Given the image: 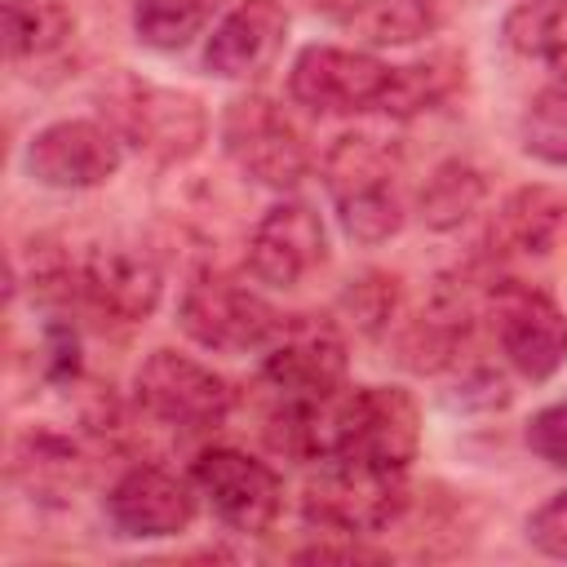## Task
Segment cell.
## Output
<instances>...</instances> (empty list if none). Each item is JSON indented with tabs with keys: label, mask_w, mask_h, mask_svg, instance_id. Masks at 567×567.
Returning <instances> with one entry per match:
<instances>
[{
	"label": "cell",
	"mask_w": 567,
	"mask_h": 567,
	"mask_svg": "<svg viewBox=\"0 0 567 567\" xmlns=\"http://www.w3.org/2000/svg\"><path fill=\"white\" fill-rule=\"evenodd\" d=\"M518 146L540 164L567 168V84H549L527 102L518 120Z\"/></svg>",
	"instance_id": "cell-25"
},
{
	"label": "cell",
	"mask_w": 567,
	"mask_h": 567,
	"mask_svg": "<svg viewBox=\"0 0 567 567\" xmlns=\"http://www.w3.org/2000/svg\"><path fill=\"white\" fill-rule=\"evenodd\" d=\"M492 328L505 363L532 385L549 381L567 363V310L549 292L518 288V284L501 288Z\"/></svg>",
	"instance_id": "cell-12"
},
{
	"label": "cell",
	"mask_w": 567,
	"mask_h": 567,
	"mask_svg": "<svg viewBox=\"0 0 567 567\" xmlns=\"http://www.w3.org/2000/svg\"><path fill=\"white\" fill-rule=\"evenodd\" d=\"M527 447L545 465L567 470V403H549L527 421Z\"/></svg>",
	"instance_id": "cell-27"
},
{
	"label": "cell",
	"mask_w": 567,
	"mask_h": 567,
	"mask_svg": "<svg viewBox=\"0 0 567 567\" xmlns=\"http://www.w3.org/2000/svg\"><path fill=\"white\" fill-rule=\"evenodd\" d=\"M217 133L230 164L266 190H292L310 173V146L301 128L288 120L284 106H275L261 93H244L226 102Z\"/></svg>",
	"instance_id": "cell-4"
},
{
	"label": "cell",
	"mask_w": 567,
	"mask_h": 567,
	"mask_svg": "<svg viewBox=\"0 0 567 567\" xmlns=\"http://www.w3.org/2000/svg\"><path fill=\"white\" fill-rule=\"evenodd\" d=\"M75 292L93 310H102L120 323H137V319L155 315V306L164 297V270L142 244L111 239V244H93L84 252V261L75 266Z\"/></svg>",
	"instance_id": "cell-13"
},
{
	"label": "cell",
	"mask_w": 567,
	"mask_h": 567,
	"mask_svg": "<svg viewBox=\"0 0 567 567\" xmlns=\"http://www.w3.org/2000/svg\"><path fill=\"white\" fill-rule=\"evenodd\" d=\"M133 403L168 430L208 434L226 425L235 394H230V381L208 363L182 350H151L133 372Z\"/></svg>",
	"instance_id": "cell-3"
},
{
	"label": "cell",
	"mask_w": 567,
	"mask_h": 567,
	"mask_svg": "<svg viewBox=\"0 0 567 567\" xmlns=\"http://www.w3.org/2000/svg\"><path fill=\"white\" fill-rule=\"evenodd\" d=\"M106 97H111V128L155 164L190 159L208 137V115L199 97L182 89L120 75Z\"/></svg>",
	"instance_id": "cell-5"
},
{
	"label": "cell",
	"mask_w": 567,
	"mask_h": 567,
	"mask_svg": "<svg viewBox=\"0 0 567 567\" xmlns=\"http://www.w3.org/2000/svg\"><path fill=\"white\" fill-rule=\"evenodd\" d=\"M288 40V9L279 0H239L204 40V71L217 80H261Z\"/></svg>",
	"instance_id": "cell-16"
},
{
	"label": "cell",
	"mask_w": 567,
	"mask_h": 567,
	"mask_svg": "<svg viewBox=\"0 0 567 567\" xmlns=\"http://www.w3.org/2000/svg\"><path fill=\"white\" fill-rule=\"evenodd\" d=\"M279 319L284 315L261 292H252V288H244L217 270H199L182 288V301H177V328L195 346L217 350V354L266 350Z\"/></svg>",
	"instance_id": "cell-6"
},
{
	"label": "cell",
	"mask_w": 567,
	"mask_h": 567,
	"mask_svg": "<svg viewBox=\"0 0 567 567\" xmlns=\"http://www.w3.org/2000/svg\"><path fill=\"white\" fill-rule=\"evenodd\" d=\"M421 447V408L399 385H346L341 399V447L337 456H354L368 465L408 470Z\"/></svg>",
	"instance_id": "cell-11"
},
{
	"label": "cell",
	"mask_w": 567,
	"mask_h": 567,
	"mask_svg": "<svg viewBox=\"0 0 567 567\" xmlns=\"http://www.w3.org/2000/svg\"><path fill=\"white\" fill-rule=\"evenodd\" d=\"M403 155L390 137L377 133H341L323 155V186L332 195L341 230L377 248L403 230V190H399Z\"/></svg>",
	"instance_id": "cell-1"
},
{
	"label": "cell",
	"mask_w": 567,
	"mask_h": 567,
	"mask_svg": "<svg viewBox=\"0 0 567 567\" xmlns=\"http://www.w3.org/2000/svg\"><path fill=\"white\" fill-rule=\"evenodd\" d=\"M195 492L208 501L213 518L239 536H261L284 509V478L275 465L239 447H204L190 465Z\"/></svg>",
	"instance_id": "cell-8"
},
{
	"label": "cell",
	"mask_w": 567,
	"mask_h": 567,
	"mask_svg": "<svg viewBox=\"0 0 567 567\" xmlns=\"http://www.w3.org/2000/svg\"><path fill=\"white\" fill-rule=\"evenodd\" d=\"M346 337L323 315H284L261 350V381L279 399H319L346 385Z\"/></svg>",
	"instance_id": "cell-7"
},
{
	"label": "cell",
	"mask_w": 567,
	"mask_h": 567,
	"mask_svg": "<svg viewBox=\"0 0 567 567\" xmlns=\"http://www.w3.org/2000/svg\"><path fill=\"white\" fill-rule=\"evenodd\" d=\"M483 195H487V182H483V173H478L474 164H465V159H443V164L425 177V186L416 190V213H421V221H425L430 230H456L465 217L478 213Z\"/></svg>",
	"instance_id": "cell-21"
},
{
	"label": "cell",
	"mask_w": 567,
	"mask_h": 567,
	"mask_svg": "<svg viewBox=\"0 0 567 567\" xmlns=\"http://www.w3.org/2000/svg\"><path fill=\"white\" fill-rule=\"evenodd\" d=\"M217 0H133V35L155 53L186 49L213 18Z\"/></svg>",
	"instance_id": "cell-24"
},
{
	"label": "cell",
	"mask_w": 567,
	"mask_h": 567,
	"mask_svg": "<svg viewBox=\"0 0 567 567\" xmlns=\"http://www.w3.org/2000/svg\"><path fill=\"white\" fill-rule=\"evenodd\" d=\"M13 470L40 496H66L71 487L84 483V456L75 452L71 439H58V434H27L18 443Z\"/></svg>",
	"instance_id": "cell-23"
},
{
	"label": "cell",
	"mask_w": 567,
	"mask_h": 567,
	"mask_svg": "<svg viewBox=\"0 0 567 567\" xmlns=\"http://www.w3.org/2000/svg\"><path fill=\"white\" fill-rule=\"evenodd\" d=\"M328 558H341V563H359V558H381L377 549H368V545H359V536H346V545H310V549H301L297 554V563H328Z\"/></svg>",
	"instance_id": "cell-30"
},
{
	"label": "cell",
	"mask_w": 567,
	"mask_h": 567,
	"mask_svg": "<svg viewBox=\"0 0 567 567\" xmlns=\"http://www.w3.org/2000/svg\"><path fill=\"white\" fill-rule=\"evenodd\" d=\"M403 509H408L403 470L368 465L354 456L319 461V470L301 496L306 523L328 532V536H377L390 523H399Z\"/></svg>",
	"instance_id": "cell-2"
},
{
	"label": "cell",
	"mask_w": 567,
	"mask_h": 567,
	"mask_svg": "<svg viewBox=\"0 0 567 567\" xmlns=\"http://www.w3.org/2000/svg\"><path fill=\"white\" fill-rule=\"evenodd\" d=\"M461 75H465V62H461L456 53H430V58L390 66V84H385V97H381V115H390V120L421 115V111L439 106L443 97H452V89L461 84Z\"/></svg>",
	"instance_id": "cell-20"
},
{
	"label": "cell",
	"mask_w": 567,
	"mask_h": 567,
	"mask_svg": "<svg viewBox=\"0 0 567 567\" xmlns=\"http://www.w3.org/2000/svg\"><path fill=\"white\" fill-rule=\"evenodd\" d=\"M527 540H532V549H540L545 558H567V487L554 492L540 509H532V518H527Z\"/></svg>",
	"instance_id": "cell-28"
},
{
	"label": "cell",
	"mask_w": 567,
	"mask_h": 567,
	"mask_svg": "<svg viewBox=\"0 0 567 567\" xmlns=\"http://www.w3.org/2000/svg\"><path fill=\"white\" fill-rule=\"evenodd\" d=\"M75 35V18L58 0H9L4 4V49L9 58H49Z\"/></svg>",
	"instance_id": "cell-22"
},
{
	"label": "cell",
	"mask_w": 567,
	"mask_h": 567,
	"mask_svg": "<svg viewBox=\"0 0 567 567\" xmlns=\"http://www.w3.org/2000/svg\"><path fill=\"white\" fill-rule=\"evenodd\" d=\"M124 164V137L102 120H53L31 133L22 168L49 190H97Z\"/></svg>",
	"instance_id": "cell-10"
},
{
	"label": "cell",
	"mask_w": 567,
	"mask_h": 567,
	"mask_svg": "<svg viewBox=\"0 0 567 567\" xmlns=\"http://www.w3.org/2000/svg\"><path fill=\"white\" fill-rule=\"evenodd\" d=\"M567 235V190L563 186H518L492 213L487 239L501 257H549Z\"/></svg>",
	"instance_id": "cell-17"
},
{
	"label": "cell",
	"mask_w": 567,
	"mask_h": 567,
	"mask_svg": "<svg viewBox=\"0 0 567 567\" xmlns=\"http://www.w3.org/2000/svg\"><path fill=\"white\" fill-rule=\"evenodd\" d=\"M332 27L350 31L372 49H403L430 35L434 18L425 0H310Z\"/></svg>",
	"instance_id": "cell-18"
},
{
	"label": "cell",
	"mask_w": 567,
	"mask_h": 567,
	"mask_svg": "<svg viewBox=\"0 0 567 567\" xmlns=\"http://www.w3.org/2000/svg\"><path fill=\"white\" fill-rule=\"evenodd\" d=\"M385 84H390V62H381L368 49H341V44H306L288 71L292 102L315 115L381 111Z\"/></svg>",
	"instance_id": "cell-9"
},
{
	"label": "cell",
	"mask_w": 567,
	"mask_h": 567,
	"mask_svg": "<svg viewBox=\"0 0 567 567\" xmlns=\"http://www.w3.org/2000/svg\"><path fill=\"white\" fill-rule=\"evenodd\" d=\"M341 315L363 332L377 337L390 328V319L399 315V279L385 270H363L359 279L346 284L341 292Z\"/></svg>",
	"instance_id": "cell-26"
},
{
	"label": "cell",
	"mask_w": 567,
	"mask_h": 567,
	"mask_svg": "<svg viewBox=\"0 0 567 567\" xmlns=\"http://www.w3.org/2000/svg\"><path fill=\"white\" fill-rule=\"evenodd\" d=\"M328 261V230L306 199H279L248 239V275L266 288H297Z\"/></svg>",
	"instance_id": "cell-14"
},
{
	"label": "cell",
	"mask_w": 567,
	"mask_h": 567,
	"mask_svg": "<svg viewBox=\"0 0 567 567\" xmlns=\"http://www.w3.org/2000/svg\"><path fill=\"white\" fill-rule=\"evenodd\" d=\"M195 496L190 478L159 465H133L111 483L106 518L124 540H164L195 523Z\"/></svg>",
	"instance_id": "cell-15"
},
{
	"label": "cell",
	"mask_w": 567,
	"mask_h": 567,
	"mask_svg": "<svg viewBox=\"0 0 567 567\" xmlns=\"http://www.w3.org/2000/svg\"><path fill=\"white\" fill-rule=\"evenodd\" d=\"M505 408L509 403V385L501 372L492 368H474L470 377H461V408Z\"/></svg>",
	"instance_id": "cell-29"
},
{
	"label": "cell",
	"mask_w": 567,
	"mask_h": 567,
	"mask_svg": "<svg viewBox=\"0 0 567 567\" xmlns=\"http://www.w3.org/2000/svg\"><path fill=\"white\" fill-rule=\"evenodd\" d=\"M501 35L518 58L549 66L558 75V84H567V0L514 4L501 22Z\"/></svg>",
	"instance_id": "cell-19"
}]
</instances>
